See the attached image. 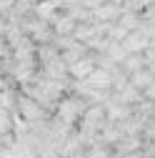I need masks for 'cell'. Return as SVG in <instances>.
Here are the masks:
<instances>
[{"label": "cell", "mask_w": 155, "mask_h": 158, "mask_svg": "<svg viewBox=\"0 0 155 158\" xmlns=\"http://www.w3.org/2000/svg\"><path fill=\"white\" fill-rule=\"evenodd\" d=\"M70 158H88V156H85V151H80V153H75V156H70Z\"/></svg>", "instance_id": "cell-18"}, {"label": "cell", "mask_w": 155, "mask_h": 158, "mask_svg": "<svg viewBox=\"0 0 155 158\" xmlns=\"http://www.w3.org/2000/svg\"><path fill=\"white\" fill-rule=\"evenodd\" d=\"M123 45H125V50L128 53H145V48L150 45V38L140 30V28H135V30H130L123 40H120Z\"/></svg>", "instance_id": "cell-4"}, {"label": "cell", "mask_w": 155, "mask_h": 158, "mask_svg": "<svg viewBox=\"0 0 155 158\" xmlns=\"http://www.w3.org/2000/svg\"><path fill=\"white\" fill-rule=\"evenodd\" d=\"M120 13H123V5L105 0L103 5H98V8L93 10V18H95V20H100V23H113V20H118V18H120Z\"/></svg>", "instance_id": "cell-7"}, {"label": "cell", "mask_w": 155, "mask_h": 158, "mask_svg": "<svg viewBox=\"0 0 155 158\" xmlns=\"http://www.w3.org/2000/svg\"><path fill=\"white\" fill-rule=\"evenodd\" d=\"M18 90H20V88H18ZM18 90H3V88H0V110H10V113H15Z\"/></svg>", "instance_id": "cell-13"}, {"label": "cell", "mask_w": 155, "mask_h": 158, "mask_svg": "<svg viewBox=\"0 0 155 158\" xmlns=\"http://www.w3.org/2000/svg\"><path fill=\"white\" fill-rule=\"evenodd\" d=\"M113 158H143V151H130V153H120V156H113Z\"/></svg>", "instance_id": "cell-17"}, {"label": "cell", "mask_w": 155, "mask_h": 158, "mask_svg": "<svg viewBox=\"0 0 155 158\" xmlns=\"http://www.w3.org/2000/svg\"><path fill=\"white\" fill-rule=\"evenodd\" d=\"M148 65V60H145V55L143 53H128L125 55V60L120 63V68L130 75V73H135V70H140V68H145Z\"/></svg>", "instance_id": "cell-9"}, {"label": "cell", "mask_w": 155, "mask_h": 158, "mask_svg": "<svg viewBox=\"0 0 155 158\" xmlns=\"http://www.w3.org/2000/svg\"><path fill=\"white\" fill-rule=\"evenodd\" d=\"M130 151H143V135H123L120 141L113 146V156L130 153Z\"/></svg>", "instance_id": "cell-8"}, {"label": "cell", "mask_w": 155, "mask_h": 158, "mask_svg": "<svg viewBox=\"0 0 155 158\" xmlns=\"http://www.w3.org/2000/svg\"><path fill=\"white\" fill-rule=\"evenodd\" d=\"M85 108H88V101H85V98L78 95V93H73V90H68L60 101H58L53 115H58L60 121H65V123H70V126H78V121L83 118Z\"/></svg>", "instance_id": "cell-1"}, {"label": "cell", "mask_w": 155, "mask_h": 158, "mask_svg": "<svg viewBox=\"0 0 155 158\" xmlns=\"http://www.w3.org/2000/svg\"><path fill=\"white\" fill-rule=\"evenodd\" d=\"M30 131V121H25V118L20 113H13V135L15 138H20Z\"/></svg>", "instance_id": "cell-14"}, {"label": "cell", "mask_w": 155, "mask_h": 158, "mask_svg": "<svg viewBox=\"0 0 155 158\" xmlns=\"http://www.w3.org/2000/svg\"><path fill=\"white\" fill-rule=\"evenodd\" d=\"M113 93H115V90H113ZM115 95H118L123 103H128V106H135V103H138L140 98H143V90H140V88H135L133 83H128L125 88H120Z\"/></svg>", "instance_id": "cell-11"}, {"label": "cell", "mask_w": 155, "mask_h": 158, "mask_svg": "<svg viewBox=\"0 0 155 158\" xmlns=\"http://www.w3.org/2000/svg\"><path fill=\"white\" fill-rule=\"evenodd\" d=\"M150 3V0H123V10H130V13H140L145 10V5Z\"/></svg>", "instance_id": "cell-16"}, {"label": "cell", "mask_w": 155, "mask_h": 158, "mask_svg": "<svg viewBox=\"0 0 155 158\" xmlns=\"http://www.w3.org/2000/svg\"><path fill=\"white\" fill-rule=\"evenodd\" d=\"M95 68H98V60H95V53L93 50H88L85 55H80L75 63H70L68 65V73H70V78H88Z\"/></svg>", "instance_id": "cell-3"}, {"label": "cell", "mask_w": 155, "mask_h": 158, "mask_svg": "<svg viewBox=\"0 0 155 158\" xmlns=\"http://www.w3.org/2000/svg\"><path fill=\"white\" fill-rule=\"evenodd\" d=\"M148 68H150V70H153V75H155V60H153V63H148Z\"/></svg>", "instance_id": "cell-19"}, {"label": "cell", "mask_w": 155, "mask_h": 158, "mask_svg": "<svg viewBox=\"0 0 155 158\" xmlns=\"http://www.w3.org/2000/svg\"><path fill=\"white\" fill-rule=\"evenodd\" d=\"M50 25H53V33H55V35H73L78 20H75L68 10H60V13H58L53 20H50Z\"/></svg>", "instance_id": "cell-6"}, {"label": "cell", "mask_w": 155, "mask_h": 158, "mask_svg": "<svg viewBox=\"0 0 155 158\" xmlns=\"http://www.w3.org/2000/svg\"><path fill=\"white\" fill-rule=\"evenodd\" d=\"M15 113H20V115L25 118V121H30V126H40V123H45L48 118L53 115L50 110H45L40 103H38L33 95H28V93H23V90H18Z\"/></svg>", "instance_id": "cell-2"}, {"label": "cell", "mask_w": 155, "mask_h": 158, "mask_svg": "<svg viewBox=\"0 0 155 158\" xmlns=\"http://www.w3.org/2000/svg\"><path fill=\"white\" fill-rule=\"evenodd\" d=\"M150 118H153V121H155V108H153V113H150Z\"/></svg>", "instance_id": "cell-20"}, {"label": "cell", "mask_w": 155, "mask_h": 158, "mask_svg": "<svg viewBox=\"0 0 155 158\" xmlns=\"http://www.w3.org/2000/svg\"><path fill=\"white\" fill-rule=\"evenodd\" d=\"M10 133H13V113L0 110V135H10Z\"/></svg>", "instance_id": "cell-15"}, {"label": "cell", "mask_w": 155, "mask_h": 158, "mask_svg": "<svg viewBox=\"0 0 155 158\" xmlns=\"http://www.w3.org/2000/svg\"><path fill=\"white\" fill-rule=\"evenodd\" d=\"M153 81H155V75H153V70H150L148 65L140 68V70H135V73H130V83H133L135 88H140V90H145Z\"/></svg>", "instance_id": "cell-10"}, {"label": "cell", "mask_w": 155, "mask_h": 158, "mask_svg": "<svg viewBox=\"0 0 155 158\" xmlns=\"http://www.w3.org/2000/svg\"><path fill=\"white\" fill-rule=\"evenodd\" d=\"M83 81H85L90 88H95V90H110V88H113V73L98 65L88 78H83Z\"/></svg>", "instance_id": "cell-5"}, {"label": "cell", "mask_w": 155, "mask_h": 158, "mask_svg": "<svg viewBox=\"0 0 155 158\" xmlns=\"http://www.w3.org/2000/svg\"><path fill=\"white\" fill-rule=\"evenodd\" d=\"M105 55H110L115 63H123L125 55H128V50H125V45H123L120 40H113V38H110V43H108V48H105Z\"/></svg>", "instance_id": "cell-12"}]
</instances>
